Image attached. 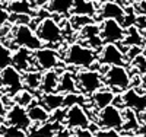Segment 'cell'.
Returning a JSON list of instances; mask_svg holds the SVG:
<instances>
[{"label": "cell", "instance_id": "cell-28", "mask_svg": "<svg viewBox=\"0 0 146 137\" xmlns=\"http://www.w3.org/2000/svg\"><path fill=\"white\" fill-rule=\"evenodd\" d=\"M6 6H7V10L10 13H28V15H31V10H32V5L29 0H12Z\"/></svg>", "mask_w": 146, "mask_h": 137}, {"label": "cell", "instance_id": "cell-20", "mask_svg": "<svg viewBox=\"0 0 146 137\" xmlns=\"http://www.w3.org/2000/svg\"><path fill=\"white\" fill-rule=\"evenodd\" d=\"M38 102L42 104L50 113L58 109V108H63V104H64V93L62 92H47V93H41Z\"/></svg>", "mask_w": 146, "mask_h": 137}, {"label": "cell", "instance_id": "cell-33", "mask_svg": "<svg viewBox=\"0 0 146 137\" xmlns=\"http://www.w3.org/2000/svg\"><path fill=\"white\" fill-rule=\"evenodd\" d=\"M135 26H137L140 31L146 29V15L137 13V18H136V21H135Z\"/></svg>", "mask_w": 146, "mask_h": 137}, {"label": "cell", "instance_id": "cell-14", "mask_svg": "<svg viewBox=\"0 0 146 137\" xmlns=\"http://www.w3.org/2000/svg\"><path fill=\"white\" fill-rule=\"evenodd\" d=\"M79 36L83 44L89 45L94 50H101V47L104 45V41L100 34V23H96V22H92L86 25V26H83L79 31Z\"/></svg>", "mask_w": 146, "mask_h": 137}, {"label": "cell", "instance_id": "cell-36", "mask_svg": "<svg viewBox=\"0 0 146 137\" xmlns=\"http://www.w3.org/2000/svg\"><path fill=\"white\" fill-rule=\"evenodd\" d=\"M114 2H117V3L121 5V6H126V5L129 3V0H114Z\"/></svg>", "mask_w": 146, "mask_h": 137}, {"label": "cell", "instance_id": "cell-23", "mask_svg": "<svg viewBox=\"0 0 146 137\" xmlns=\"http://www.w3.org/2000/svg\"><path fill=\"white\" fill-rule=\"evenodd\" d=\"M75 0H47V10L53 15L66 16L72 13Z\"/></svg>", "mask_w": 146, "mask_h": 137}, {"label": "cell", "instance_id": "cell-8", "mask_svg": "<svg viewBox=\"0 0 146 137\" xmlns=\"http://www.w3.org/2000/svg\"><path fill=\"white\" fill-rule=\"evenodd\" d=\"M62 56L53 47H41L34 51V64L41 71L62 66Z\"/></svg>", "mask_w": 146, "mask_h": 137}, {"label": "cell", "instance_id": "cell-30", "mask_svg": "<svg viewBox=\"0 0 146 137\" xmlns=\"http://www.w3.org/2000/svg\"><path fill=\"white\" fill-rule=\"evenodd\" d=\"M129 63H130L131 69H135V73L140 74V76L142 74H146V56H145V53L136 56L135 58H131Z\"/></svg>", "mask_w": 146, "mask_h": 137}, {"label": "cell", "instance_id": "cell-19", "mask_svg": "<svg viewBox=\"0 0 146 137\" xmlns=\"http://www.w3.org/2000/svg\"><path fill=\"white\" fill-rule=\"evenodd\" d=\"M27 108H28V115H29L32 124H35V126H40V124L51 120V113L42 104L38 102V99H35V101Z\"/></svg>", "mask_w": 146, "mask_h": 137}, {"label": "cell", "instance_id": "cell-11", "mask_svg": "<svg viewBox=\"0 0 146 137\" xmlns=\"http://www.w3.org/2000/svg\"><path fill=\"white\" fill-rule=\"evenodd\" d=\"M5 122L9 124V126L23 128L27 131H29V128L32 127V121L28 115V108L22 107L16 102L9 105V108L6 111V115H5Z\"/></svg>", "mask_w": 146, "mask_h": 137}, {"label": "cell", "instance_id": "cell-26", "mask_svg": "<svg viewBox=\"0 0 146 137\" xmlns=\"http://www.w3.org/2000/svg\"><path fill=\"white\" fill-rule=\"evenodd\" d=\"M123 117H124V122H123V128L121 130H133L136 131L140 126V120L137 113H135L133 109L129 108H123Z\"/></svg>", "mask_w": 146, "mask_h": 137}, {"label": "cell", "instance_id": "cell-29", "mask_svg": "<svg viewBox=\"0 0 146 137\" xmlns=\"http://www.w3.org/2000/svg\"><path fill=\"white\" fill-rule=\"evenodd\" d=\"M34 101H35L34 92L29 91V89H25V88H23L22 91H19V92L13 96V102H16V104L22 105V107H29Z\"/></svg>", "mask_w": 146, "mask_h": 137}, {"label": "cell", "instance_id": "cell-17", "mask_svg": "<svg viewBox=\"0 0 146 137\" xmlns=\"http://www.w3.org/2000/svg\"><path fill=\"white\" fill-rule=\"evenodd\" d=\"M114 98H115V92L111 88H108V86H104V88L95 91L92 95H89V101H91V105L95 108V111H98V109L105 108L107 105H111Z\"/></svg>", "mask_w": 146, "mask_h": 137}, {"label": "cell", "instance_id": "cell-16", "mask_svg": "<svg viewBox=\"0 0 146 137\" xmlns=\"http://www.w3.org/2000/svg\"><path fill=\"white\" fill-rule=\"evenodd\" d=\"M12 66L16 67L22 73L29 69H34V51L25 47H18L12 56Z\"/></svg>", "mask_w": 146, "mask_h": 137}, {"label": "cell", "instance_id": "cell-15", "mask_svg": "<svg viewBox=\"0 0 146 137\" xmlns=\"http://www.w3.org/2000/svg\"><path fill=\"white\" fill-rule=\"evenodd\" d=\"M98 19H115L123 22L124 19V6L118 5L114 0H105V2L98 7L96 10V15Z\"/></svg>", "mask_w": 146, "mask_h": 137}, {"label": "cell", "instance_id": "cell-13", "mask_svg": "<svg viewBox=\"0 0 146 137\" xmlns=\"http://www.w3.org/2000/svg\"><path fill=\"white\" fill-rule=\"evenodd\" d=\"M120 96H121L123 108L133 109L137 114H142L146 111V95L139 93L137 88H129L123 92H120Z\"/></svg>", "mask_w": 146, "mask_h": 137}, {"label": "cell", "instance_id": "cell-25", "mask_svg": "<svg viewBox=\"0 0 146 137\" xmlns=\"http://www.w3.org/2000/svg\"><path fill=\"white\" fill-rule=\"evenodd\" d=\"M121 45H143V32L131 25V26H127L126 28V34H124V40L121 41Z\"/></svg>", "mask_w": 146, "mask_h": 137}, {"label": "cell", "instance_id": "cell-22", "mask_svg": "<svg viewBox=\"0 0 146 137\" xmlns=\"http://www.w3.org/2000/svg\"><path fill=\"white\" fill-rule=\"evenodd\" d=\"M23 76V88L29 89L32 92H38L40 86H41V77H42V71L40 69H29L27 71L22 73Z\"/></svg>", "mask_w": 146, "mask_h": 137}, {"label": "cell", "instance_id": "cell-27", "mask_svg": "<svg viewBox=\"0 0 146 137\" xmlns=\"http://www.w3.org/2000/svg\"><path fill=\"white\" fill-rule=\"evenodd\" d=\"M92 22H96L95 21V16H88V15H75L72 13V16L69 18V25L72 26L73 31H80L83 26L92 23Z\"/></svg>", "mask_w": 146, "mask_h": 137}, {"label": "cell", "instance_id": "cell-40", "mask_svg": "<svg viewBox=\"0 0 146 137\" xmlns=\"http://www.w3.org/2000/svg\"><path fill=\"white\" fill-rule=\"evenodd\" d=\"M9 2H12V0H9Z\"/></svg>", "mask_w": 146, "mask_h": 137}, {"label": "cell", "instance_id": "cell-4", "mask_svg": "<svg viewBox=\"0 0 146 137\" xmlns=\"http://www.w3.org/2000/svg\"><path fill=\"white\" fill-rule=\"evenodd\" d=\"M76 80H78V88L79 92L83 95H92L95 91L104 88V77L96 69H80L76 71Z\"/></svg>", "mask_w": 146, "mask_h": 137}, {"label": "cell", "instance_id": "cell-7", "mask_svg": "<svg viewBox=\"0 0 146 137\" xmlns=\"http://www.w3.org/2000/svg\"><path fill=\"white\" fill-rule=\"evenodd\" d=\"M0 88L6 91V95L13 99V96L23 89V76L13 66H7L0 70Z\"/></svg>", "mask_w": 146, "mask_h": 137}, {"label": "cell", "instance_id": "cell-9", "mask_svg": "<svg viewBox=\"0 0 146 137\" xmlns=\"http://www.w3.org/2000/svg\"><path fill=\"white\" fill-rule=\"evenodd\" d=\"M92 118L89 114L85 111L82 104H73L66 108V115H64V126L69 130H76V128H85L89 127Z\"/></svg>", "mask_w": 146, "mask_h": 137}, {"label": "cell", "instance_id": "cell-39", "mask_svg": "<svg viewBox=\"0 0 146 137\" xmlns=\"http://www.w3.org/2000/svg\"><path fill=\"white\" fill-rule=\"evenodd\" d=\"M0 3H2V0H0Z\"/></svg>", "mask_w": 146, "mask_h": 137}, {"label": "cell", "instance_id": "cell-5", "mask_svg": "<svg viewBox=\"0 0 146 137\" xmlns=\"http://www.w3.org/2000/svg\"><path fill=\"white\" fill-rule=\"evenodd\" d=\"M12 38H13V44L16 47H25L32 51L41 48L44 44L38 38L35 29L29 26V23H21L15 25L13 31H12Z\"/></svg>", "mask_w": 146, "mask_h": 137}, {"label": "cell", "instance_id": "cell-31", "mask_svg": "<svg viewBox=\"0 0 146 137\" xmlns=\"http://www.w3.org/2000/svg\"><path fill=\"white\" fill-rule=\"evenodd\" d=\"M12 56H13V51L7 45L0 42V70L12 64Z\"/></svg>", "mask_w": 146, "mask_h": 137}, {"label": "cell", "instance_id": "cell-3", "mask_svg": "<svg viewBox=\"0 0 146 137\" xmlns=\"http://www.w3.org/2000/svg\"><path fill=\"white\" fill-rule=\"evenodd\" d=\"M102 77L105 86L111 88L115 93L129 89L131 85V74L129 73L127 66H108Z\"/></svg>", "mask_w": 146, "mask_h": 137}, {"label": "cell", "instance_id": "cell-32", "mask_svg": "<svg viewBox=\"0 0 146 137\" xmlns=\"http://www.w3.org/2000/svg\"><path fill=\"white\" fill-rule=\"evenodd\" d=\"M9 15H10V12L7 10V6H3L0 3V26L9 22Z\"/></svg>", "mask_w": 146, "mask_h": 137}, {"label": "cell", "instance_id": "cell-24", "mask_svg": "<svg viewBox=\"0 0 146 137\" xmlns=\"http://www.w3.org/2000/svg\"><path fill=\"white\" fill-rule=\"evenodd\" d=\"M96 7L94 0H75L72 7V13L75 15H88V16H95L96 15Z\"/></svg>", "mask_w": 146, "mask_h": 137}, {"label": "cell", "instance_id": "cell-12", "mask_svg": "<svg viewBox=\"0 0 146 137\" xmlns=\"http://www.w3.org/2000/svg\"><path fill=\"white\" fill-rule=\"evenodd\" d=\"M100 34L101 38L105 42H113V44H121L124 40L126 28L121 25L120 21L115 19H102L100 25Z\"/></svg>", "mask_w": 146, "mask_h": 137}, {"label": "cell", "instance_id": "cell-35", "mask_svg": "<svg viewBox=\"0 0 146 137\" xmlns=\"http://www.w3.org/2000/svg\"><path fill=\"white\" fill-rule=\"evenodd\" d=\"M6 111H7V105H6V102L3 101V98L0 96V117H3V118H5Z\"/></svg>", "mask_w": 146, "mask_h": 137}, {"label": "cell", "instance_id": "cell-38", "mask_svg": "<svg viewBox=\"0 0 146 137\" xmlns=\"http://www.w3.org/2000/svg\"><path fill=\"white\" fill-rule=\"evenodd\" d=\"M140 2H143V0H129V3H131V5H137Z\"/></svg>", "mask_w": 146, "mask_h": 137}, {"label": "cell", "instance_id": "cell-2", "mask_svg": "<svg viewBox=\"0 0 146 137\" xmlns=\"http://www.w3.org/2000/svg\"><path fill=\"white\" fill-rule=\"evenodd\" d=\"M35 32L38 35V38L41 40V42L44 45H48V47H53V45L57 47L64 40L63 28L60 26L58 22L51 16L44 18L38 23V26L35 28Z\"/></svg>", "mask_w": 146, "mask_h": 137}, {"label": "cell", "instance_id": "cell-18", "mask_svg": "<svg viewBox=\"0 0 146 137\" xmlns=\"http://www.w3.org/2000/svg\"><path fill=\"white\" fill-rule=\"evenodd\" d=\"M60 73L57 69H50L42 71L41 77V86H40V93H47V92H56L58 91V80H60Z\"/></svg>", "mask_w": 146, "mask_h": 137}, {"label": "cell", "instance_id": "cell-34", "mask_svg": "<svg viewBox=\"0 0 146 137\" xmlns=\"http://www.w3.org/2000/svg\"><path fill=\"white\" fill-rule=\"evenodd\" d=\"M136 6V10H137V13H142V15H146V0H143V2L135 5Z\"/></svg>", "mask_w": 146, "mask_h": 137}, {"label": "cell", "instance_id": "cell-10", "mask_svg": "<svg viewBox=\"0 0 146 137\" xmlns=\"http://www.w3.org/2000/svg\"><path fill=\"white\" fill-rule=\"evenodd\" d=\"M98 63L104 66H127V58L118 44L105 42L98 53Z\"/></svg>", "mask_w": 146, "mask_h": 137}, {"label": "cell", "instance_id": "cell-37", "mask_svg": "<svg viewBox=\"0 0 146 137\" xmlns=\"http://www.w3.org/2000/svg\"><path fill=\"white\" fill-rule=\"evenodd\" d=\"M142 32H143V47L146 48V29H143Z\"/></svg>", "mask_w": 146, "mask_h": 137}, {"label": "cell", "instance_id": "cell-6", "mask_svg": "<svg viewBox=\"0 0 146 137\" xmlns=\"http://www.w3.org/2000/svg\"><path fill=\"white\" fill-rule=\"evenodd\" d=\"M95 122L100 126V128L121 130V128H123V122H124L123 108H120V107L111 104V105H107L102 109H98V111H96Z\"/></svg>", "mask_w": 146, "mask_h": 137}, {"label": "cell", "instance_id": "cell-21", "mask_svg": "<svg viewBox=\"0 0 146 137\" xmlns=\"http://www.w3.org/2000/svg\"><path fill=\"white\" fill-rule=\"evenodd\" d=\"M58 92H62V93L79 92L78 80H76V73H73V71H70V70H64V71L60 73Z\"/></svg>", "mask_w": 146, "mask_h": 137}, {"label": "cell", "instance_id": "cell-1", "mask_svg": "<svg viewBox=\"0 0 146 137\" xmlns=\"http://www.w3.org/2000/svg\"><path fill=\"white\" fill-rule=\"evenodd\" d=\"M63 58V63L67 66H73V67H79V69H89L94 67L98 63V54L94 48H91L89 45L83 44L82 41L79 42H72Z\"/></svg>", "mask_w": 146, "mask_h": 137}]
</instances>
